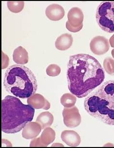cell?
I'll return each instance as SVG.
<instances>
[{
  "label": "cell",
  "mask_w": 114,
  "mask_h": 148,
  "mask_svg": "<svg viewBox=\"0 0 114 148\" xmlns=\"http://www.w3.org/2000/svg\"><path fill=\"white\" fill-rule=\"evenodd\" d=\"M66 74L69 91L79 99L86 97L105 79L99 61L88 54L70 56Z\"/></svg>",
  "instance_id": "6da1fadb"
},
{
  "label": "cell",
  "mask_w": 114,
  "mask_h": 148,
  "mask_svg": "<svg viewBox=\"0 0 114 148\" xmlns=\"http://www.w3.org/2000/svg\"><path fill=\"white\" fill-rule=\"evenodd\" d=\"M85 110L106 125H114V81L104 82L85 99Z\"/></svg>",
  "instance_id": "7a4b0ae2"
},
{
  "label": "cell",
  "mask_w": 114,
  "mask_h": 148,
  "mask_svg": "<svg viewBox=\"0 0 114 148\" xmlns=\"http://www.w3.org/2000/svg\"><path fill=\"white\" fill-rule=\"evenodd\" d=\"M34 113V108L29 105L24 104L14 96H6L1 101V130L4 133H17L31 122Z\"/></svg>",
  "instance_id": "3957f363"
},
{
  "label": "cell",
  "mask_w": 114,
  "mask_h": 148,
  "mask_svg": "<svg viewBox=\"0 0 114 148\" xmlns=\"http://www.w3.org/2000/svg\"><path fill=\"white\" fill-rule=\"evenodd\" d=\"M3 86L8 93L22 99L34 95L38 89L37 81L32 71L25 66L16 64L5 71Z\"/></svg>",
  "instance_id": "277c9868"
},
{
  "label": "cell",
  "mask_w": 114,
  "mask_h": 148,
  "mask_svg": "<svg viewBox=\"0 0 114 148\" xmlns=\"http://www.w3.org/2000/svg\"><path fill=\"white\" fill-rule=\"evenodd\" d=\"M96 19L102 31L114 32V1L102 2L97 8Z\"/></svg>",
  "instance_id": "5b68a950"
},
{
  "label": "cell",
  "mask_w": 114,
  "mask_h": 148,
  "mask_svg": "<svg viewBox=\"0 0 114 148\" xmlns=\"http://www.w3.org/2000/svg\"><path fill=\"white\" fill-rule=\"evenodd\" d=\"M63 123L69 128H75L79 126L81 122V117L78 108L76 106L65 108L62 112Z\"/></svg>",
  "instance_id": "8992f818"
},
{
  "label": "cell",
  "mask_w": 114,
  "mask_h": 148,
  "mask_svg": "<svg viewBox=\"0 0 114 148\" xmlns=\"http://www.w3.org/2000/svg\"><path fill=\"white\" fill-rule=\"evenodd\" d=\"M55 138V132L53 129L47 127L43 130L40 137L33 138L30 142V147H46L52 143Z\"/></svg>",
  "instance_id": "52a82bcc"
},
{
  "label": "cell",
  "mask_w": 114,
  "mask_h": 148,
  "mask_svg": "<svg viewBox=\"0 0 114 148\" xmlns=\"http://www.w3.org/2000/svg\"><path fill=\"white\" fill-rule=\"evenodd\" d=\"M89 47L91 51L96 55H102L108 52L110 45L104 37L97 36L91 40Z\"/></svg>",
  "instance_id": "ba28073f"
},
{
  "label": "cell",
  "mask_w": 114,
  "mask_h": 148,
  "mask_svg": "<svg viewBox=\"0 0 114 148\" xmlns=\"http://www.w3.org/2000/svg\"><path fill=\"white\" fill-rule=\"evenodd\" d=\"M46 16L51 21H60L65 16V11L60 5L53 3L49 5L45 10Z\"/></svg>",
  "instance_id": "9c48e42d"
},
{
  "label": "cell",
  "mask_w": 114,
  "mask_h": 148,
  "mask_svg": "<svg viewBox=\"0 0 114 148\" xmlns=\"http://www.w3.org/2000/svg\"><path fill=\"white\" fill-rule=\"evenodd\" d=\"M27 104L35 109H42L47 110L50 108V103L42 95L35 94L27 99Z\"/></svg>",
  "instance_id": "30bf717a"
},
{
  "label": "cell",
  "mask_w": 114,
  "mask_h": 148,
  "mask_svg": "<svg viewBox=\"0 0 114 148\" xmlns=\"http://www.w3.org/2000/svg\"><path fill=\"white\" fill-rule=\"evenodd\" d=\"M42 129V126L38 122H30L23 128L22 135L25 139H33L38 136Z\"/></svg>",
  "instance_id": "8fae6325"
},
{
  "label": "cell",
  "mask_w": 114,
  "mask_h": 148,
  "mask_svg": "<svg viewBox=\"0 0 114 148\" xmlns=\"http://www.w3.org/2000/svg\"><path fill=\"white\" fill-rule=\"evenodd\" d=\"M68 22L72 26L77 27L83 24V13L81 9L74 7L70 9L68 14Z\"/></svg>",
  "instance_id": "7c38bea8"
},
{
  "label": "cell",
  "mask_w": 114,
  "mask_h": 148,
  "mask_svg": "<svg viewBox=\"0 0 114 148\" xmlns=\"http://www.w3.org/2000/svg\"><path fill=\"white\" fill-rule=\"evenodd\" d=\"M61 138L63 142L70 147H75L81 144V136L73 130L63 131L61 133Z\"/></svg>",
  "instance_id": "4fadbf2b"
},
{
  "label": "cell",
  "mask_w": 114,
  "mask_h": 148,
  "mask_svg": "<svg viewBox=\"0 0 114 148\" xmlns=\"http://www.w3.org/2000/svg\"><path fill=\"white\" fill-rule=\"evenodd\" d=\"M73 38L72 35L68 34H63L58 37L55 42L56 49L60 51L68 49L72 46Z\"/></svg>",
  "instance_id": "5bb4252c"
},
{
  "label": "cell",
  "mask_w": 114,
  "mask_h": 148,
  "mask_svg": "<svg viewBox=\"0 0 114 148\" xmlns=\"http://www.w3.org/2000/svg\"><path fill=\"white\" fill-rule=\"evenodd\" d=\"M13 60L18 65H25L29 61V55L23 47L19 46L14 50L13 54Z\"/></svg>",
  "instance_id": "9a60e30c"
},
{
  "label": "cell",
  "mask_w": 114,
  "mask_h": 148,
  "mask_svg": "<svg viewBox=\"0 0 114 148\" xmlns=\"http://www.w3.org/2000/svg\"><path fill=\"white\" fill-rule=\"evenodd\" d=\"M53 115L49 112H42L38 115L36 122L42 126V129H44L47 127H49L52 125L53 123Z\"/></svg>",
  "instance_id": "2e32d148"
},
{
  "label": "cell",
  "mask_w": 114,
  "mask_h": 148,
  "mask_svg": "<svg viewBox=\"0 0 114 148\" xmlns=\"http://www.w3.org/2000/svg\"><path fill=\"white\" fill-rule=\"evenodd\" d=\"M76 97L72 94L66 93L61 97L60 102L61 104L65 108L73 107L76 103Z\"/></svg>",
  "instance_id": "e0dca14e"
},
{
  "label": "cell",
  "mask_w": 114,
  "mask_h": 148,
  "mask_svg": "<svg viewBox=\"0 0 114 148\" xmlns=\"http://www.w3.org/2000/svg\"><path fill=\"white\" fill-rule=\"evenodd\" d=\"M7 7L11 12L14 13H18L23 10L24 7V2L9 1L7 3Z\"/></svg>",
  "instance_id": "ac0fdd59"
},
{
  "label": "cell",
  "mask_w": 114,
  "mask_h": 148,
  "mask_svg": "<svg viewBox=\"0 0 114 148\" xmlns=\"http://www.w3.org/2000/svg\"><path fill=\"white\" fill-rule=\"evenodd\" d=\"M104 69L108 74L114 75V60L111 58H106L104 60L103 63Z\"/></svg>",
  "instance_id": "d6986e66"
},
{
  "label": "cell",
  "mask_w": 114,
  "mask_h": 148,
  "mask_svg": "<svg viewBox=\"0 0 114 148\" xmlns=\"http://www.w3.org/2000/svg\"><path fill=\"white\" fill-rule=\"evenodd\" d=\"M60 67L56 64H51L46 69V73L48 75L51 77H55L60 74Z\"/></svg>",
  "instance_id": "ffe728a7"
},
{
  "label": "cell",
  "mask_w": 114,
  "mask_h": 148,
  "mask_svg": "<svg viewBox=\"0 0 114 148\" xmlns=\"http://www.w3.org/2000/svg\"><path fill=\"white\" fill-rule=\"evenodd\" d=\"M66 28L68 31H70L72 32H77L79 31H81L83 28V24L77 27H74L71 26L70 24L68 22V21L66 22Z\"/></svg>",
  "instance_id": "44dd1931"
},
{
  "label": "cell",
  "mask_w": 114,
  "mask_h": 148,
  "mask_svg": "<svg viewBox=\"0 0 114 148\" xmlns=\"http://www.w3.org/2000/svg\"><path fill=\"white\" fill-rule=\"evenodd\" d=\"M9 64V58L7 55L2 52V69L7 67Z\"/></svg>",
  "instance_id": "7402d4cb"
},
{
  "label": "cell",
  "mask_w": 114,
  "mask_h": 148,
  "mask_svg": "<svg viewBox=\"0 0 114 148\" xmlns=\"http://www.w3.org/2000/svg\"><path fill=\"white\" fill-rule=\"evenodd\" d=\"M109 43L111 47L114 48V34L110 38Z\"/></svg>",
  "instance_id": "603a6c76"
},
{
  "label": "cell",
  "mask_w": 114,
  "mask_h": 148,
  "mask_svg": "<svg viewBox=\"0 0 114 148\" xmlns=\"http://www.w3.org/2000/svg\"><path fill=\"white\" fill-rule=\"evenodd\" d=\"M111 54H112V55L113 58H114V48L111 51Z\"/></svg>",
  "instance_id": "cb8c5ba5"
}]
</instances>
